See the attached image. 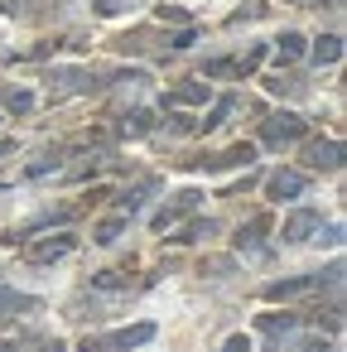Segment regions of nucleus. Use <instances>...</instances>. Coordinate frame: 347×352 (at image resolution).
Listing matches in <instances>:
<instances>
[{"label": "nucleus", "mask_w": 347, "mask_h": 352, "mask_svg": "<svg viewBox=\"0 0 347 352\" xmlns=\"http://www.w3.org/2000/svg\"><path fill=\"white\" fill-rule=\"evenodd\" d=\"M333 294L342 289V261H333L328 270H309V275H284V280H270L265 285V299L270 304H289V299H309V294Z\"/></svg>", "instance_id": "f257e3e1"}, {"label": "nucleus", "mask_w": 347, "mask_h": 352, "mask_svg": "<svg viewBox=\"0 0 347 352\" xmlns=\"http://www.w3.org/2000/svg\"><path fill=\"white\" fill-rule=\"evenodd\" d=\"M44 82H49V102H68V97L107 92V73H97V68H49Z\"/></svg>", "instance_id": "f03ea898"}, {"label": "nucleus", "mask_w": 347, "mask_h": 352, "mask_svg": "<svg viewBox=\"0 0 347 352\" xmlns=\"http://www.w3.org/2000/svg\"><path fill=\"white\" fill-rule=\"evenodd\" d=\"M179 169H193V174H222V169H251L256 164V145L251 140H236L227 150H208V155H188V160H174Z\"/></svg>", "instance_id": "7ed1b4c3"}, {"label": "nucleus", "mask_w": 347, "mask_h": 352, "mask_svg": "<svg viewBox=\"0 0 347 352\" xmlns=\"http://www.w3.org/2000/svg\"><path fill=\"white\" fill-rule=\"evenodd\" d=\"M155 333H159V328H155L150 318H140V323H131V328L87 333V338H82V352H135V347H145V342H150Z\"/></svg>", "instance_id": "20e7f679"}, {"label": "nucleus", "mask_w": 347, "mask_h": 352, "mask_svg": "<svg viewBox=\"0 0 347 352\" xmlns=\"http://www.w3.org/2000/svg\"><path fill=\"white\" fill-rule=\"evenodd\" d=\"M265 54H270V44H251L246 54H222V58H208L203 63V78H217V82H227V78H251L260 63H265Z\"/></svg>", "instance_id": "39448f33"}, {"label": "nucleus", "mask_w": 347, "mask_h": 352, "mask_svg": "<svg viewBox=\"0 0 347 352\" xmlns=\"http://www.w3.org/2000/svg\"><path fill=\"white\" fill-rule=\"evenodd\" d=\"M304 135H309V121L299 111H275V116L260 121V145H270V150H289Z\"/></svg>", "instance_id": "423d86ee"}, {"label": "nucleus", "mask_w": 347, "mask_h": 352, "mask_svg": "<svg viewBox=\"0 0 347 352\" xmlns=\"http://www.w3.org/2000/svg\"><path fill=\"white\" fill-rule=\"evenodd\" d=\"M20 246H25V261H30V265H54V261H63V256L78 251V236H73L68 227H58L54 236H30V241H20Z\"/></svg>", "instance_id": "0eeeda50"}, {"label": "nucleus", "mask_w": 347, "mask_h": 352, "mask_svg": "<svg viewBox=\"0 0 347 352\" xmlns=\"http://www.w3.org/2000/svg\"><path fill=\"white\" fill-rule=\"evenodd\" d=\"M198 203H203V193H198V188H179L169 203H159V208H155L150 227H155V232H169V227H179L183 217H193V212H198Z\"/></svg>", "instance_id": "6e6552de"}, {"label": "nucleus", "mask_w": 347, "mask_h": 352, "mask_svg": "<svg viewBox=\"0 0 347 352\" xmlns=\"http://www.w3.org/2000/svg\"><path fill=\"white\" fill-rule=\"evenodd\" d=\"M323 232V212L318 208H294L289 217H284V227H280V241L284 246H304V241H313Z\"/></svg>", "instance_id": "1a4fd4ad"}, {"label": "nucleus", "mask_w": 347, "mask_h": 352, "mask_svg": "<svg viewBox=\"0 0 347 352\" xmlns=\"http://www.w3.org/2000/svg\"><path fill=\"white\" fill-rule=\"evenodd\" d=\"M304 193H309V174L304 169H275V174H265V198L270 203H294Z\"/></svg>", "instance_id": "9d476101"}, {"label": "nucleus", "mask_w": 347, "mask_h": 352, "mask_svg": "<svg viewBox=\"0 0 347 352\" xmlns=\"http://www.w3.org/2000/svg\"><path fill=\"white\" fill-rule=\"evenodd\" d=\"M304 169H313V174H337V169H342V140H333V135L309 140V145H304Z\"/></svg>", "instance_id": "9b49d317"}, {"label": "nucleus", "mask_w": 347, "mask_h": 352, "mask_svg": "<svg viewBox=\"0 0 347 352\" xmlns=\"http://www.w3.org/2000/svg\"><path fill=\"white\" fill-rule=\"evenodd\" d=\"M155 193H159V174H145L140 184L121 188V193H116L111 203H116V212H121V217H135V212H140V208H145V203H150Z\"/></svg>", "instance_id": "f8f14e48"}, {"label": "nucleus", "mask_w": 347, "mask_h": 352, "mask_svg": "<svg viewBox=\"0 0 347 352\" xmlns=\"http://www.w3.org/2000/svg\"><path fill=\"white\" fill-rule=\"evenodd\" d=\"M265 232H270V217L260 212V217H251V222H241L236 227V236H232V246H236V256H265L270 246H265Z\"/></svg>", "instance_id": "ddd939ff"}, {"label": "nucleus", "mask_w": 347, "mask_h": 352, "mask_svg": "<svg viewBox=\"0 0 347 352\" xmlns=\"http://www.w3.org/2000/svg\"><path fill=\"white\" fill-rule=\"evenodd\" d=\"M155 131H159V121H155L150 107H131V111L116 116V135H126V140H145V135H155Z\"/></svg>", "instance_id": "4468645a"}, {"label": "nucleus", "mask_w": 347, "mask_h": 352, "mask_svg": "<svg viewBox=\"0 0 347 352\" xmlns=\"http://www.w3.org/2000/svg\"><path fill=\"white\" fill-rule=\"evenodd\" d=\"M111 49H116V54H150V49H164V54H169V39H159L150 25H140V30H131V34H116Z\"/></svg>", "instance_id": "2eb2a0df"}, {"label": "nucleus", "mask_w": 347, "mask_h": 352, "mask_svg": "<svg viewBox=\"0 0 347 352\" xmlns=\"http://www.w3.org/2000/svg\"><path fill=\"white\" fill-rule=\"evenodd\" d=\"M44 304L34 299V294H20V289H5L0 285V323H10V318H30V314H39Z\"/></svg>", "instance_id": "dca6fc26"}, {"label": "nucleus", "mask_w": 347, "mask_h": 352, "mask_svg": "<svg viewBox=\"0 0 347 352\" xmlns=\"http://www.w3.org/2000/svg\"><path fill=\"white\" fill-rule=\"evenodd\" d=\"M68 0H5V15L10 20H44V15H58Z\"/></svg>", "instance_id": "f3484780"}, {"label": "nucleus", "mask_w": 347, "mask_h": 352, "mask_svg": "<svg viewBox=\"0 0 347 352\" xmlns=\"http://www.w3.org/2000/svg\"><path fill=\"white\" fill-rule=\"evenodd\" d=\"M212 236H217V222L212 217H193V222H179L169 241L174 246H198V241H212Z\"/></svg>", "instance_id": "a211bd4d"}, {"label": "nucleus", "mask_w": 347, "mask_h": 352, "mask_svg": "<svg viewBox=\"0 0 347 352\" xmlns=\"http://www.w3.org/2000/svg\"><path fill=\"white\" fill-rule=\"evenodd\" d=\"M304 44H309V39H304L299 30H284L280 39H270V54H275V63H280V68H289V63H299V58H304Z\"/></svg>", "instance_id": "6ab92c4d"}, {"label": "nucleus", "mask_w": 347, "mask_h": 352, "mask_svg": "<svg viewBox=\"0 0 347 352\" xmlns=\"http://www.w3.org/2000/svg\"><path fill=\"white\" fill-rule=\"evenodd\" d=\"M63 155H68V145H49L39 160H30V164H25V179L34 184V179H49V174H58V169H63V164H58Z\"/></svg>", "instance_id": "aec40b11"}, {"label": "nucleus", "mask_w": 347, "mask_h": 352, "mask_svg": "<svg viewBox=\"0 0 347 352\" xmlns=\"http://www.w3.org/2000/svg\"><path fill=\"white\" fill-rule=\"evenodd\" d=\"M299 323H304V314H260L256 318V328L265 338H289V333H299Z\"/></svg>", "instance_id": "412c9836"}, {"label": "nucleus", "mask_w": 347, "mask_h": 352, "mask_svg": "<svg viewBox=\"0 0 347 352\" xmlns=\"http://www.w3.org/2000/svg\"><path fill=\"white\" fill-rule=\"evenodd\" d=\"M309 58H313L318 68H333V63L342 58V34H318L313 49H309Z\"/></svg>", "instance_id": "4be33fe9"}, {"label": "nucleus", "mask_w": 347, "mask_h": 352, "mask_svg": "<svg viewBox=\"0 0 347 352\" xmlns=\"http://www.w3.org/2000/svg\"><path fill=\"white\" fill-rule=\"evenodd\" d=\"M232 111H236V97H217V102H212V111H208L203 121H193V135H208V131H217V126H222Z\"/></svg>", "instance_id": "5701e85b"}, {"label": "nucleus", "mask_w": 347, "mask_h": 352, "mask_svg": "<svg viewBox=\"0 0 347 352\" xmlns=\"http://www.w3.org/2000/svg\"><path fill=\"white\" fill-rule=\"evenodd\" d=\"M135 280H131V270H97L92 275V294H121V289H131Z\"/></svg>", "instance_id": "b1692460"}, {"label": "nucleus", "mask_w": 347, "mask_h": 352, "mask_svg": "<svg viewBox=\"0 0 347 352\" xmlns=\"http://www.w3.org/2000/svg\"><path fill=\"white\" fill-rule=\"evenodd\" d=\"M265 92H275V97H309V82L294 78V73H275V78H265Z\"/></svg>", "instance_id": "393cba45"}, {"label": "nucleus", "mask_w": 347, "mask_h": 352, "mask_svg": "<svg viewBox=\"0 0 347 352\" xmlns=\"http://www.w3.org/2000/svg\"><path fill=\"white\" fill-rule=\"evenodd\" d=\"M164 102L169 107H198V102H208V82H179V87H169Z\"/></svg>", "instance_id": "a878e982"}, {"label": "nucleus", "mask_w": 347, "mask_h": 352, "mask_svg": "<svg viewBox=\"0 0 347 352\" xmlns=\"http://www.w3.org/2000/svg\"><path fill=\"white\" fill-rule=\"evenodd\" d=\"M0 102H5V111H15V116H30L39 97L30 87H0Z\"/></svg>", "instance_id": "bb28decb"}, {"label": "nucleus", "mask_w": 347, "mask_h": 352, "mask_svg": "<svg viewBox=\"0 0 347 352\" xmlns=\"http://www.w3.org/2000/svg\"><path fill=\"white\" fill-rule=\"evenodd\" d=\"M126 227H131V217H121V212H116V217H107V222H97V227H92V241H97V246H116Z\"/></svg>", "instance_id": "cd10ccee"}, {"label": "nucleus", "mask_w": 347, "mask_h": 352, "mask_svg": "<svg viewBox=\"0 0 347 352\" xmlns=\"http://www.w3.org/2000/svg\"><path fill=\"white\" fill-rule=\"evenodd\" d=\"M155 20H159V25H188V10H183V6H159Z\"/></svg>", "instance_id": "c85d7f7f"}, {"label": "nucleus", "mask_w": 347, "mask_h": 352, "mask_svg": "<svg viewBox=\"0 0 347 352\" xmlns=\"http://www.w3.org/2000/svg\"><path fill=\"white\" fill-rule=\"evenodd\" d=\"M265 10H270V6H260V0H251V6H246V10H236V15H227V25H246V20H260Z\"/></svg>", "instance_id": "c756f323"}, {"label": "nucleus", "mask_w": 347, "mask_h": 352, "mask_svg": "<svg viewBox=\"0 0 347 352\" xmlns=\"http://www.w3.org/2000/svg\"><path fill=\"white\" fill-rule=\"evenodd\" d=\"M198 44V30H179V34H169V54H183V49H193Z\"/></svg>", "instance_id": "7c9ffc66"}, {"label": "nucleus", "mask_w": 347, "mask_h": 352, "mask_svg": "<svg viewBox=\"0 0 347 352\" xmlns=\"http://www.w3.org/2000/svg\"><path fill=\"white\" fill-rule=\"evenodd\" d=\"M236 270V261L232 256H217V261H203V275H232Z\"/></svg>", "instance_id": "2f4dec72"}, {"label": "nucleus", "mask_w": 347, "mask_h": 352, "mask_svg": "<svg viewBox=\"0 0 347 352\" xmlns=\"http://www.w3.org/2000/svg\"><path fill=\"white\" fill-rule=\"evenodd\" d=\"M284 352H328V338H299V342H289Z\"/></svg>", "instance_id": "473e14b6"}, {"label": "nucleus", "mask_w": 347, "mask_h": 352, "mask_svg": "<svg viewBox=\"0 0 347 352\" xmlns=\"http://www.w3.org/2000/svg\"><path fill=\"white\" fill-rule=\"evenodd\" d=\"M126 6H131V0H92V10H97V15H121Z\"/></svg>", "instance_id": "72a5a7b5"}, {"label": "nucleus", "mask_w": 347, "mask_h": 352, "mask_svg": "<svg viewBox=\"0 0 347 352\" xmlns=\"http://www.w3.org/2000/svg\"><path fill=\"white\" fill-rule=\"evenodd\" d=\"M217 352H251V338H246V333H232V338H227Z\"/></svg>", "instance_id": "f704fd0d"}, {"label": "nucleus", "mask_w": 347, "mask_h": 352, "mask_svg": "<svg viewBox=\"0 0 347 352\" xmlns=\"http://www.w3.org/2000/svg\"><path fill=\"white\" fill-rule=\"evenodd\" d=\"M30 352H68V342H63V338H39Z\"/></svg>", "instance_id": "c9c22d12"}, {"label": "nucleus", "mask_w": 347, "mask_h": 352, "mask_svg": "<svg viewBox=\"0 0 347 352\" xmlns=\"http://www.w3.org/2000/svg\"><path fill=\"white\" fill-rule=\"evenodd\" d=\"M169 135H193V121L188 116H169Z\"/></svg>", "instance_id": "e433bc0d"}, {"label": "nucleus", "mask_w": 347, "mask_h": 352, "mask_svg": "<svg viewBox=\"0 0 347 352\" xmlns=\"http://www.w3.org/2000/svg\"><path fill=\"white\" fill-rule=\"evenodd\" d=\"M318 241H328V246H342V227H337V222H333V227H328V232H318Z\"/></svg>", "instance_id": "4c0bfd02"}, {"label": "nucleus", "mask_w": 347, "mask_h": 352, "mask_svg": "<svg viewBox=\"0 0 347 352\" xmlns=\"http://www.w3.org/2000/svg\"><path fill=\"white\" fill-rule=\"evenodd\" d=\"M15 155V140H0V160H10Z\"/></svg>", "instance_id": "58836bf2"}, {"label": "nucleus", "mask_w": 347, "mask_h": 352, "mask_svg": "<svg viewBox=\"0 0 347 352\" xmlns=\"http://www.w3.org/2000/svg\"><path fill=\"white\" fill-rule=\"evenodd\" d=\"M0 352H20V342H15V338H10V342H0Z\"/></svg>", "instance_id": "ea45409f"}, {"label": "nucleus", "mask_w": 347, "mask_h": 352, "mask_svg": "<svg viewBox=\"0 0 347 352\" xmlns=\"http://www.w3.org/2000/svg\"><path fill=\"white\" fill-rule=\"evenodd\" d=\"M284 6H313V0H284Z\"/></svg>", "instance_id": "a19ab883"}, {"label": "nucleus", "mask_w": 347, "mask_h": 352, "mask_svg": "<svg viewBox=\"0 0 347 352\" xmlns=\"http://www.w3.org/2000/svg\"><path fill=\"white\" fill-rule=\"evenodd\" d=\"M0 193H5V184H0Z\"/></svg>", "instance_id": "79ce46f5"}]
</instances>
